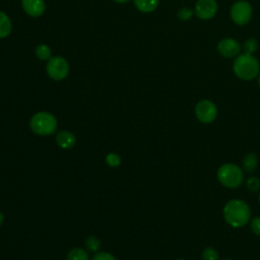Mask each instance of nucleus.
<instances>
[{
    "mask_svg": "<svg viewBox=\"0 0 260 260\" xmlns=\"http://www.w3.org/2000/svg\"><path fill=\"white\" fill-rule=\"evenodd\" d=\"M258 166V157L255 153H248L242 160V169L247 173H252Z\"/></svg>",
    "mask_w": 260,
    "mask_h": 260,
    "instance_id": "obj_14",
    "label": "nucleus"
},
{
    "mask_svg": "<svg viewBox=\"0 0 260 260\" xmlns=\"http://www.w3.org/2000/svg\"><path fill=\"white\" fill-rule=\"evenodd\" d=\"M252 6L245 0L235 2L231 8V17L238 25L247 24L252 18Z\"/></svg>",
    "mask_w": 260,
    "mask_h": 260,
    "instance_id": "obj_6",
    "label": "nucleus"
},
{
    "mask_svg": "<svg viewBox=\"0 0 260 260\" xmlns=\"http://www.w3.org/2000/svg\"><path fill=\"white\" fill-rule=\"evenodd\" d=\"M176 260H185V259H176Z\"/></svg>",
    "mask_w": 260,
    "mask_h": 260,
    "instance_id": "obj_28",
    "label": "nucleus"
},
{
    "mask_svg": "<svg viewBox=\"0 0 260 260\" xmlns=\"http://www.w3.org/2000/svg\"><path fill=\"white\" fill-rule=\"evenodd\" d=\"M46 70L50 78L56 81H60L68 76L69 64L63 57L55 56L48 60Z\"/></svg>",
    "mask_w": 260,
    "mask_h": 260,
    "instance_id": "obj_5",
    "label": "nucleus"
},
{
    "mask_svg": "<svg viewBox=\"0 0 260 260\" xmlns=\"http://www.w3.org/2000/svg\"><path fill=\"white\" fill-rule=\"evenodd\" d=\"M217 180L226 188H238L244 181L243 169L232 162L224 164L217 170Z\"/></svg>",
    "mask_w": 260,
    "mask_h": 260,
    "instance_id": "obj_3",
    "label": "nucleus"
},
{
    "mask_svg": "<svg viewBox=\"0 0 260 260\" xmlns=\"http://www.w3.org/2000/svg\"><path fill=\"white\" fill-rule=\"evenodd\" d=\"M36 55L40 60H50L52 58V51L49 46L41 44L36 48Z\"/></svg>",
    "mask_w": 260,
    "mask_h": 260,
    "instance_id": "obj_16",
    "label": "nucleus"
},
{
    "mask_svg": "<svg viewBox=\"0 0 260 260\" xmlns=\"http://www.w3.org/2000/svg\"><path fill=\"white\" fill-rule=\"evenodd\" d=\"M196 118L204 124L211 123L215 120L217 116V108L209 100H202L195 106Z\"/></svg>",
    "mask_w": 260,
    "mask_h": 260,
    "instance_id": "obj_7",
    "label": "nucleus"
},
{
    "mask_svg": "<svg viewBox=\"0 0 260 260\" xmlns=\"http://www.w3.org/2000/svg\"><path fill=\"white\" fill-rule=\"evenodd\" d=\"M11 30H12V23L9 16L3 11H0V39L6 38L7 36H9Z\"/></svg>",
    "mask_w": 260,
    "mask_h": 260,
    "instance_id": "obj_13",
    "label": "nucleus"
},
{
    "mask_svg": "<svg viewBox=\"0 0 260 260\" xmlns=\"http://www.w3.org/2000/svg\"><path fill=\"white\" fill-rule=\"evenodd\" d=\"M194 14V10H192L191 8L189 7H182L179 11H178V18L180 20H183V21H186V20H189Z\"/></svg>",
    "mask_w": 260,
    "mask_h": 260,
    "instance_id": "obj_21",
    "label": "nucleus"
},
{
    "mask_svg": "<svg viewBox=\"0 0 260 260\" xmlns=\"http://www.w3.org/2000/svg\"><path fill=\"white\" fill-rule=\"evenodd\" d=\"M3 220H4V215H3V213L0 211V225L3 223Z\"/></svg>",
    "mask_w": 260,
    "mask_h": 260,
    "instance_id": "obj_25",
    "label": "nucleus"
},
{
    "mask_svg": "<svg viewBox=\"0 0 260 260\" xmlns=\"http://www.w3.org/2000/svg\"><path fill=\"white\" fill-rule=\"evenodd\" d=\"M29 126L34 133L41 136H49L56 131L57 120L51 113L38 112L30 118Z\"/></svg>",
    "mask_w": 260,
    "mask_h": 260,
    "instance_id": "obj_4",
    "label": "nucleus"
},
{
    "mask_svg": "<svg viewBox=\"0 0 260 260\" xmlns=\"http://www.w3.org/2000/svg\"><path fill=\"white\" fill-rule=\"evenodd\" d=\"M85 245L87 247V249L91 252H96L101 246V242L100 240L96 238V237H93V236H90L86 239L85 241Z\"/></svg>",
    "mask_w": 260,
    "mask_h": 260,
    "instance_id": "obj_20",
    "label": "nucleus"
},
{
    "mask_svg": "<svg viewBox=\"0 0 260 260\" xmlns=\"http://www.w3.org/2000/svg\"><path fill=\"white\" fill-rule=\"evenodd\" d=\"M21 5L24 12L31 17L41 16L46 9L44 0H21Z\"/></svg>",
    "mask_w": 260,
    "mask_h": 260,
    "instance_id": "obj_10",
    "label": "nucleus"
},
{
    "mask_svg": "<svg viewBox=\"0 0 260 260\" xmlns=\"http://www.w3.org/2000/svg\"><path fill=\"white\" fill-rule=\"evenodd\" d=\"M246 186L251 192H258L260 190V179L257 177H249L246 181Z\"/></svg>",
    "mask_w": 260,
    "mask_h": 260,
    "instance_id": "obj_19",
    "label": "nucleus"
},
{
    "mask_svg": "<svg viewBox=\"0 0 260 260\" xmlns=\"http://www.w3.org/2000/svg\"><path fill=\"white\" fill-rule=\"evenodd\" d=\"M223 260H231V259H223Z\"/></svg>",
    "mask_w": 260,
    "mask_h": 260,
    "instance_id": "obj_30",
    "label": "nucleus"
},
{
    "mask_svg": "<svg viewBox=\"0 0 260 260\" xmlns=\"http://www.w3.org/2000/svg\"><path fill=\"white\" fill-rule=\"evenodd\" d=\"M106 161L110 167L116 168L121 164V158L117 153H109L106 157Z\"/></svg>",
    "mask_w": 260,
    "mask_h": 260,
    "instance_id": "obj_22",
    "label": "nucleus"
},
{
    "mask_svg": "<svg viewBox=\"0 0 260 260\" xmlns=\"http://www.w3.org/2000/svg\"><path fill=\"white\" fill-rule=\"evenodd\" d=\"M251 230L255 235L260 236V216H255L251 219Z\"/></svg>",
    "mask_w": 260,
    "mask_h": 260,
    "instance_id": "obj_24",
    "label": "nucleus"
},
{
    "mask_svg": "<svg viewBox=\"0 0 260 260\" xmlns=\"http://www.w3.org/2000/svg\"><path fill=\"white\" fill-rule=\"evenodd\" d=\"M233 71L240 79L252 80L259 74L260 65L253 55L244 53L236 57L233 63Z\"/></svg>",
    "mask_w": 260,
    "mask_h": 260,
    "instance_id": "obj_2",
    "label": "nucleus"
},
{
    "mask_svg": "<svg viewBox=\"0 0 260 260\" xmlns=\"http://www.w3.org/2000/svg\"><path fill=\"white\" fill-rule=\"evenodd\" d=\"M91 260H116V258L107 252H98L93 255Z\"/></svg>",
    "mask_w": 260,
    "mask_h": 260,
    "instance_id": "obj_23",
    "label": "nucleus"
},
{
    "mask_svg": "<svg viewBox=\"0 0 260 260\" xmlns=\"http://www.w3.org/2000/svg\"><path fill=\"white\" fill-rule=\"evenodd\" d=\"M57 144L63 149L72 148L76 143V137L69 131H60L56 135Z\"/></svg>",
    "mask_w": 260,
    "mask_h": 260,
    "instance_id": "obj_11",
    "label": "nucleus"
},
{
    "mask_svg": "<svg viewBox=\"0 0 260 260\" xmlns=\"http://www.w3.org/2000/svg\"><path fill=\"white\" fill-rule=\"evenodd\" d=\"M114 1L117 2V3H126V2H128L130 0H114Z\"/></svg>",
    "mask_w": 260,
    "mask_h": 260,
    "instance_id": "obj_26",
    "label": "nucleus"
},
{
    "mask_svg": "<svg viewBox=\"0 0 260 260\" xmlns=\"http://www.w3.org/2000/svg\"><path fill=\"white\" fill-rule=\"evenodd\" d=\"M258 83H259V86H260V74H259V79H258Z\"/></svg>",
    "mask_w": 260,
    "mask_h": 260,
    "instance_id": "obj_27",
    "label": "nucleus"
},
{
    "mask_svg": "<svg viewBox=\"0 0 260 260\" xmlns=\"http://www.w3.org/2000/svg\"><path fill=\"white\" fill-rule=\"evenodd\" d=\"M243 49H244L245 54L253 55L258 49V42L255 39H252V38L248 39V40L245 41V43L243 45Z\"/></svg>",
    "mask_w": 260,
    "mask_h": 260,
    "instance_id": "obj_17",
    "label": "nucleus"
},
{
    "mask_svg": "<svg viewBox=\"0 0 260 260\" xmlns=\"http://www.w3.org/2000/svg\"><path fill=\"white\" fill-rule=\"evenodd\" d=\"M217 51L224 58H234L240 54L241 46L237 40L224 38L217 44Z\"/></svg>",
    "mask_w": 260,
    "mask_h": 260,
    "instance_id": "obj_9",
    "label": "nucleus"
},
{
    "mask_svg": "<svg viewBox=\"0 0 260 260\" xmlns=\"http://www.w3.org/2000/svg\"><path fill=\"white\" fill-rule=\"evenodd\" d=\"M201 257L203 260H219V254L218 252L212 248V247H207L202 251Z\"/></svg>",
    "mask_w": 260,
    "mask_h": 260,
    "instance_id": "obj_18",
    "label": "nucleus"
},
{
    "mask_svg": "<svg viewBox=\"0 0 260 260\" xmlns=\"http://www.w3.org/2000/svg\"><path fill=\"white\" fill-rule=\"evenodd\" d=\"M259 203H260V195H259Z\"/></svg>",
    "mask_w": 260,
    "mask_h": 260,
    "instance_id": "obj_29",
    "label": "nucleus"
},
{
    "mask_svg": "<svg viewBox=\"0 0 260 260\" xmlns=\"http://www.w3.org/2000/svg\"><path fill=\"white\" fill-rule=\"evenodd\" d=\"M87 252L82 248H73L67 253V260H88Z\"/></svg>",
    "mask_w": 260,
    "mask_h": 260,
    "instance_id": "obj_15",
    "label": "nucleus"
},
{
    "mask_svg": "<svg viewBox=\"0 0 260 260\" xmlns=\"http://www.w3.org/2000/svg\"><path fill=\"white\" fill-rule=\"evenodd\" d=\"M223 217L233 228H242L251 219V210L248 204L241 199H232L223 206Z\"/></svg>",
    "mask_w": 260,
    "mask_h": 260,
    "instance_id": "obj_1",
    "label": "nucleus"
},
{
    "mask_svg": "<svg viewBox=\"0 0 260 260\" xmlns=\"http://www.w3.org/2000/svg\"><path fill=\"white\" fill-rule=\"evenodd\" d=\"M194 12L200 19H211L217 12V3L215 0H198L195 4Z\"/></svg>",
    "mask_w": 260,
    "mask_h": 260,
    "instance_id": "obj_8",
    "label": "nucleus"
},
{
    "mask_svg": "<svg viewBox=\"0 0 260 260\" xmlns=\"http://www.w3.org/2000/svg\"><path fill=\"white\" fill-rule=\"evenodd\" d=\"M136 8L144 13L152 12L156 9L159 0H133Z\"/></svg>",
    "mask_w": 260,
    "mask_h": 260,
    "instance_id": "obj_12",
    "label": "nucleus"
}]
</instances>
